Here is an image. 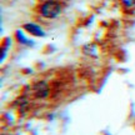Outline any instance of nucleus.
<instances>
[{
  "mask_svg": "<svg viewBox=\"0 0 135 135\" xmlns=\"http://www.w3.org/2000/svg\"><path fill=\"white\" fill-rule=\"evenodd\" d=\"M24 29L30 33L31 35L34 36H45V33H44V30L36 24H33V23H28V24L24 25Z\"/></svg>",
  "mask_w": 135,
  "mask_h": 135,
  "instance_id": "obj_2",
  "label": "nucleus"
},
{
  "mask_svg": "<svg viewBox=\"0 0 135 135\" xmlns=\"http://www.w3.org/2000/svg\"><path fill=\"white\" fill-rule=\"evenodd\" d=\"M15 36H16V40H19L20 43L28 44V45H33V43H31V41H29V39H26L24 36L23 30H18V31H16V34H15Z\"/></svg>",
  "mask_w": 135,
  "mask_h": 135,
  "instance_id": "obj_4",
  "label": "nucleus"
},
{
  "mask_svg": "<svg viewBox=\"0 0 135 135\" xmlns=\"http://www.w3.org/2000/svg\"><path fill=\"white\" fill-rule=\"evenodd\" d=\"M34 90H35V97L36 98H45L46 95H48V85H46V83L45 81H40L36 85H35V88H34Z\"/></svg>",
  "mask_w": 135,
  "mask_h": 135,
  "instance_id": "obj_3",
  "label": "nucleus"
},
{
  "mask_svg": "<svg viewBox=\"0 0 135 135\" xmlns=\"http://www.w3.org/2000/svg\"><path fill=\"white\" fill-rule=\"evenodd\" d=\"M120 1L126 9H133V8H135V0H120Z\"/></svg>",
  "mask_w": 135,
  "mask_h": 135,
  "instance_id": "obj_5",
  "label": "nucleus"
},
{
  "mask_svg": "<svg viewBox=\"0 0 135 135\" xmlns=\"http://www.w3.org/2000/svg\"><path fill=\"white\" fill-rule=\"evenodd\" d=\"M39 11L44 18L54 19L61 13V5L56 0H48V1H44L43 4L40 5Z\"/></svg>",
  "mask_w": 135,
  "mask_h": 135,
  "instance_id": "obj_1",
  "label": "nucleus"
}]
</instances>
